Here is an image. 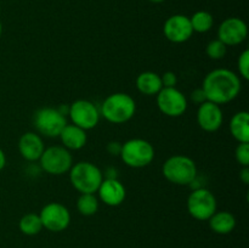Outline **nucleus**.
I'll list each match as a JSON object with an SVG mask.
<instances>
[{
  "instance_id": "obj_1",
  "label": "nucleus",
  "mask_w": 249,
  "mask_h": 248,
  "mask_svg": "<svg viewBox=\"0 0 249 248\" xmlns=\"http://www.w3.org/2000/svg\"><path fill=\"white\" fill-rule=\"evenodd\" d=\"M207 101L225 105L233 101L241 92V79L235 72L218 68L206 75L202 85Z\"/></svg>"
},
{
  "instance_id": "obj_2",
  "label": "nucleus",
  "mask_w": 249,
  "mask_h": 248,
  "mask_svg": "<svg viewBox=\"0 0 249 248\" xmlns=\"http://www.w3.org/2000/svg\"><path fill=\"white\" fill-rule=\"evenodd\" d=\"M136 112L135 100L125 92L108 95L102 102L100 116L112 124H124L130 121Z\"/></svg>"
},
{
  "instance_id": "obj_3",
  "label": "nucleus",
  "mask_w": 249,
  "mask_h": 248,
  "mask_svg": "<svg viewBox=\"0 0 249 248\" xmlns=\"http://www.w3.org/2000/svg\"><path fill=\"white\" fill-rule=\"evenodd\" d=\"M68 173L71 184L80 195L97 192L104 180L101 169L91 162L75 163Z\"/></svg>"
},
{
  "instance_id": "obj_4",
  "label": "nucleus",
  "mask_w": 249,
  "mask_h": 248,
  "mask_svg": "<svg viewBox=\"0 0 249 248\" xmlns=\"http://www.w3.org/2000/svg\"><path fill=\"white\" fill-rule=\"evenodd\" d=\"M162 173L172 184L185 186L195 181L197 177V167L194 159L187 156L175 155L163 163Z\"/></svg>"
},
{
  "instance_id": "obj_5",
  "label": "nucleus",
  "mask_w": 249,
  "mask_h": 248,
  "mask_svg": "<svg viewBox=\"0 0 249 248\" xmlns=\"http://www.w3.org/2000/svg\"><path fill=\"white\" fill-rule=\"evenodd\" d=\"M122 160L130 168H143L152 163L155 148L152 143L143 139H130L122 143Z\"/></svg>"
},
{
  "instance_id": "obj_6",
  "label": "nucleus",
  "mask_w": 249,
  "mask_h": 248,
  "mask_svg": "<svg viewBox=\"0 0 249 248\" xmlns=\"http://www.w3.org/2000/svg\"><path fill=\"white\" fill-rule=\"evenodd\" d=\"M33 123L39 134L46 138H57L67 124V121L65 113L60 108L43 107L34 113Z\"/></svg>"
},
{
  "instance_id": "obj_7",
  "label": "nucleus",
  "mask_w": 249,
  "mask_h": 248,
  "mask_svg": "<svg viewBox=\"0 0 249 248\" xmlns=\"http://www.w3.org/2000/svg\"><path fill=\"white\" fill-rule=\"evenodd\" d=\"M40 167L50 175H62L70 172L73 165V157L70 150L63 146H50L45 148L39 158Z\"/></svg>"
},
{
  "instance_id": "obj_8",
  "label": "nucleus",
  "mask_w": 249,
  "mask_h": 248,
  "mask_svg": "<svg viewBox=\"0 0 249 248\" xmlns=\"http://www.w3.org/2000/svg\"><path fill=\"white\" fill-rule=\"evenodd\" d=\"M216 198L211 190L199 187L194 190L187 198V212L194 219L206 221L216 212Z\"/></svg>"
},
{
  "instance_id": "obj_9",
  "label": "nucleus",
  "mask_w": 249,
  "mask_h": 248,
  "mask_svg": "<svg viewBox=\"0 0 249 248\" xmlns=\"http://www.w3.org/2000/svg\"><path fill=\"white\" fill-rule=\"evenodd\" d=\"M68 116L72 124L84 130L95 128L100 121L99 108L89 100H77L72 102L68 107Z\"/></svg>"
},
{
  "instance_id": "obj_10",
  "label": "nucleus",
  "mask_w": 249,
  "mask_h": 248,
  "mask_svg": "<svg viewBox=\"0 0 249 248\" xmlns=\"http://www.w3.org/2000/svg\"><path fill=\"white\" fill-rule=\"evenodd\" d=\"M40 220L43 228L51 232H61L70 226L71 213L66 206L58 202H50L41 208Z\"/></svg>"
},
{
  "instance_id": "obj_11",
  "label": "nucleus",
  "mask_w": 249,
  "mask_h": 248,
  "mask_svg": "<svg viewBox=\"0 0 249 248\" xmlns=\"http://www.w3.org/2000/svg\"><path fill=\"white\" fill-rule=\"evenodd\" d=\"M156 96L158 108L165 116L177 118L186 112L187 99L177 88H162Z\"/></svg>"
},
{
  "instance_id": "obj_12",
  "label": "nucleus",
  "mask_w": 249,
  "mask_h": 248,
  "mask_svg": "<svg viewBox=\"0 0 249 248\" xmlns=\"http://www.w3.org/2000/svg\"><path fill=\"white\" fill-rule=\"evenodd\" d=\"M248 27L243 19L230 17L221 22L218 29V39L226 46H236L247 39Z\"/></svg>"
},
{
  "instance_id": "obj_13",
  "label": "nucleus",
  "mask_w": 249,
  "mask_h": 248,
  "mask_svg": "<svg viewBox=\"0 0 249 248\" xmlns=\"http://www.w3.org/2000/svg\"><path fill=\"white\" fill-rule=\"evenodd\" d=\"M163 33L169 41L175 44H181L189 40L194 34L190 17L178 14L168 17L163 26Z\"/></svg>"
},
{
  "instance_id": "obj_14",
  "label": "nucleus",
  "mask_w": 249,
  "mask_h": 248,
  "mask_svg": "<svg viewBox=\"0 0 249 248\" xmlns=\"http://www.w3.org/2000/svg\"><path fill=\"white\" fill-rule=\"evenodd\" d=\"M224 114L220 106L214 102L204 101L197 109V124L202 130L214 133L223 125Z\"/></svg>"
},
{
  "instance_id": "obj_15",
  "label": "nucleus",
  "mask_w": 249,
  "mask_h": 248,
  "mask_svg": "<svg viewBox=\"0 0 249 248\" xmlns=\"http://www.w3.org/2000/svg\"><path fill=\"white\" fill-rule=\"evenodd\" d=\"M97 192H99L100 199L109 207H117L122 204L126 196L125 187L116 177L102 180Z\"/></svg>"
},
{
  "instance_id": "obj_16",
  "label": "nucleus",
  "mask_w": 249,
  "mask_h": 248,
  "mask_svg": "<svg viewBox=\"0 0 249 248\" xmlns=\"http://www.w3.org/2000/svg\"><path fill=\"white\" fill-rule=\"evenodd\" d=\"M44 150H45V146L39 134L28 131L19 138L18 151L26 160H29V162L39 160Z\"/></svg>"
},
{
  "instance_id": "obj_17",
  "label": "nucleus",
  "mask_w": 249,
  "mask_h": 248,
  "mask_svg": "<svg viewBox=\"0 0 249 248\" xmlns=\"http://www.w3.org/2000/svg\"><path fill=\"white\" fill-rule=\"evenodd\" d=\"M58 138L61 139L63 147L74 151L84 147L88 141L87 130L74 125V124H66Z\"/></svg>"
},
{
  "instance_id": "obj_18",
  "label": "nucleus",
  "mask_w": 249,
  "mask_h": 248,
  "mask_svg": "<svg viewBox=\"0 0 249 248\" xmlns=\"http://www.w3.org/2000/svg\"><path fill=\"white\" fill-rule=\"evenodd\" d=\"M136 88L141 94L146 95V96L157 95L163 88L160 75L155 72H151V71L140 73L136 78Z\"/></svg>"
},
{
  "instance_id": "obj_19",
  "label": "nucleus",
  "mask_w": 249,
  "mask_h": 248,
  "mask_svg": "<svg viewBox=\"0 0 249 248\" xmlns=\"http://www.w3.org/2000/svg\"><path fill=\"white\" fill-rule=\"evenodd\" d=\"M209 226L212 230L219 235H228L233 231L236 226V219L233 214L226 211H216L211 218L208 219Z\"/></svg>"
},
{
  "instance_id": "obj_20",
  "label": "nucleus",
  "mask_w": 249,
  "mask_h": 248,
  "mask_svg": "<svg viewBox=\"0 0 249 248\" xmlns=\"http://www.w3.org/2000/svg\"><path fill=\"white\" fill-rule=\"evenodd\" d=\"M230 131L238 142H249V114L247 111L233 114L230 122Z\"/></svg>"
},
{
  "instance_id": "obj_21",
  "label": "nucleus",
  "mask_w": 249,
  "mask_h": 248,
  "mask_svg": "<svg viewBox=\"0 0 249 248\" xmlns=\"http://www.w3.org/2000/svg\"><path fill=\"white\" fill-rule=\"evenodd\" d=\"M19 231L26 236H36L43 230L40 216L36 213H27L19 219Z\"/></svg>"
},
{
  "instance_id": "obj_22",
  "label": "nucleus",
  "mask_w": 249,
  "mask_h": 248,
  "mask_svg": "<svg viewBox=\"0 0 249 248\" xmlns=\"http://www.w3.org/2000/svg\"><path fill=\"white\" fill-rule=\"evenodd\" d=\"M190 22H191L194 32H197V33H206V32L211 31V28L213 27L214 18L211 12L201 10V11L195 12L192 15V17H190Z\"/></svg>"
},
{
  "instance_id": "obj_23",
  "label": "nucleus",
  "mask_w": 249,
  "mask_h": 248,
  "mask_svg": "<svg viewBox=\"0 0 249 248\" xmlns=\"http://www.w3.org/2000/svg\"><path fill=\"white\" fill-rule=\"evenodd\" d=\"M77 209L84 216L94 215L99 211V199L95 194H82L77 201Z\"/></svg>"
},
{
  "instance_id": "obj_24",
  "label": "nucleus",
  "mask_w": 249,
  "mask_h": 248,
  "mask_svg": "<svg viewBox=\"0 0 249 248\" xmlns=\"http://www.w3.org/2000/svg\"><path fill=\"white\" fill-rule=\"evenodd\" d=\"M226 53H228V46L219 39L209 41L208 45L206 46L207 56L212 60H221L225 57Z\"/></svg>"
},
{
  "instance_id": "obj_25",
  "label": "nucleus",
  "mask_w": 249,
  "mask_h": 248,
  "mask_svg": "<svg viewBox=\"0 0 249 248\" xmlns=\"http://www.w3.org/2000/svg\"><path fill=\"white\" fill-rule=\"evenodd\" d=\"M235 158L242 167H249V142H238L235 151Z\"/></svg>"
},
{
  "instance_id": "obj_26",
  "label": "nucleus",
  "mask_w": 249,
  "mask_h": 248,
  "mask_svg": "<svg viewBox=\"0 0 249 248\" xmlns=\"http://www.w3.org/2000/svg\"><path fill=\"white\" fill-rule=\"evenodd\" d=\"M237 67L240 75L245 80L249 79V50H245L240 55L237 61Z\"/></svg>"
},
{
  "instance_id": "obj_27",
  "label": "nucleus",
  "mask_w": 249,
  "mask_h": 248,
  "mask_svg": "<svg viewBox=\"0 0 249 248\" xmlns=\"http://www.w3.org/2000/svg\"><path fill=\"white\" fill-rule=\"evenodd\" d=\"M162 79V85L163 88H175L178 83V77L174 72H165L164 74L160 77Z\"/></svg>"
},
{
  "instance_id": "obj_28",
  "label": "nucleus",
  "mask_w": 249,
  "mask_h": 248,
  "mask_svg": "<svg viewBox=\"0 0 249 248\" xmlns=\"http://www.w3.org/2000/svg\"><path fill=\"white\" fill-rule=\"evenodd\" d=\"M191 99H192V101L196 102V104H198V105L203 104L204 101H207L206 95H204V92H203V90H202V88H201V89H196L194 92H192Z\"/></svg>"
},
{
  "instance_id": "obj_29",
  "label": "nucleus",
  "mask_w": 249,
  "mask_h": 248,
  "mask_svg": "<svg viewBox=\"0 0 249 248\" xmlns=\"http://www.w3.org/2000/svg\"><path fill=\"white\" fill-rule=\"evenodd\" d=\"M121 150H122V143L118 142V141H112V142H109L108 145H107V151H108L111 155H119L121 153Z\"/></svg>"
},
{
  "instance_id": "obj_30",
  "label": "nucleus",
  "mask_w": 249,
  "mask_h": 248,
  "mask_svg": "<svg viewBox=\"0 0 249 248\" xmlns=\"http://www.w3.org/2000/svg\"><path fill=\"white\" fill-rule=\"evenodd\" d=\"M240 179L245 185L249 184V167H242V170L240 173Z\"/></svg>"
},
{
  "instance_id": "obj_31",
  "label": "nucleus",
  "mask_w": 249,
  "mask_h": 248,
  "mask_svg": "<svg viewBox=\"0 0 249 248\" xmlns=\"http://www.w3.org/2000/svg\"><path fill=\"white\" fill-rule=\"evenodd\" d=\"M5 165H6V156H5L4 151L0 148V172L4 169Z\"/></svg>"
},
{
  "instance_id": "obj_32",
  "label": "nucleus",
  "mask_w": 249,
  "mask_h": 248,
  "mask_svg": "<svg viewBox=\"0 0 249 248\" xmlns=\"http://www.w3.org/2000/svg\"><path fill=\"white\" fill-rule=\"evenodd\" d=\"M148 1L155 2V4H160V2H163V1H164V0H148Z\"/></svg>"
},
{
  "instance_id": "obj_33",
  "label": "nucleus",
  "mask_w": 249,
  "mask_h": 248,
  "mask_svg": "<svg viewBox=\"0 0 249 248\" xmlns=\"http://www.w3.org/2000/svg\"><path fill=\"white\" fill-rule=\"evenodd\" d=\"M1 34H2V24L0 22V38H1Z\"/></svg>"
},
{
  "instance_id": "obj_34",
  "label": "nucleus",
  "mask_w": 249,
  "mask_h": 248,
  "mask_svg": "<svg viewBox=\"0 0 249 248\" xmlns=\"http://www.w3.org/2000/svg\"><path fill=\"white\" fill-rule=\"evenodd\" d=\"M0 10H1V6H0Z\"/></svg>"
}]
</instances>
